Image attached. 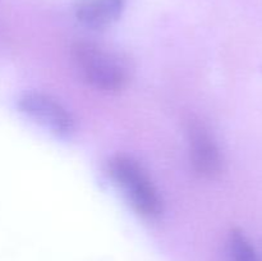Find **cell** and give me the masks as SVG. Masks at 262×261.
Returning <instances> with one entry per match:
<instances>
[{"label":"cell","mask_w":262,"mask_h":261,"mask_svg":"<svg viewBox=\"0 0 262 261\" xmlns=\"http://www.w3.org/2000/svg\"><path fill=\"white\" fill-rule=\"evenodd\" d=\"M72 56L82 78L100 91L118 92L130 79V67L120 54L91 41H78Z\"/></svg>","instance_id":"cell-1"},{"label":"cell","mask_w":262,"mask_h":261,"mask_svg":"<svg viewBox=\"0 0 262 261\" xmlns=\"http://www.w3.org/2000/svg\"><path fill=\"white\" fill-rule=\"evenodd\" d=\"M109 173L137 214L148 219L161 214L163 202L158 189L138 161L128 155L114 156L109 161Z\"/></svg>","instance_id":"cell-2"},{"label":"cell","mask_w":262,"mask_h":261,"mask_svg":"<svg viewBox=\"0 0 262 261\" xmlns=\"http://www.w3.org/2000/svg\"><path fill=\"white\" fill-rule=\"evenodd\" d=\"M19 107L27 117L58 135L73 129V118L53 96L43 92H26L19 99Z\"/></svg>","instance_id":"cell-3"},{"label":"cell","mask_w":262,"mask_h":261,"mask_svg":"<svg viewBox=\"0 0 262 261\" xmlns=\"http://www.w3.org/2000/svg\"><path fill=\"white\" fill-rule=\"evenodd\" d=\"M187 132L192 165L196 173L205 178L219 176L223 169V158L209 129L199 120H189Z\"/></svg>","instance_id":"cell-4"},{"label":"cell","mask_w":262,"mask_h":261,"mask_svg":"<svg viewBox=\"0 0 262 261\" xmlns=\"http://www.w3.org/2000/svg\"><path fill=\"white\" fill-rule=\"evenodd\" d=\"M125 0H78L76 17L90 28H105L122 14Z\"/></svg>","instance_id":"cell-5"},{"label":"cell","mask_w":262,"mask_h":261,"mask_svg":"<svg viewBox=\"0 0 262 261\" xmlns=\"http://www.w3.org/2000/svg\"><path fill=\"white\" fill-rule=\"evenodd\" d=\"M229 250L232 261H260L251 241L238 228L230 232Z\"/></svg>","instance_id":"cell-6"}]
</instances>
